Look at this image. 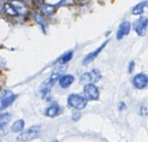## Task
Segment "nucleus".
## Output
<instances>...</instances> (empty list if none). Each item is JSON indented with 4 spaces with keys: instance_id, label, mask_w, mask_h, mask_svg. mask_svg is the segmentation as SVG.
<instances>
[{
    "instance_id": "5",
    "label": "nucleus",
    "mask_w": 148,
    "mask_h": 142,
    "mask_svg": "<svg viewBox=\"0 0 148 142\" xmlns=\"http://www.w3.org/2000/svg\"><path fill=\"white\" fill-rule=\"evenodd\" d=\"M84 95L87 99L97 101L99 97V91L95 84H92V83H86L84 86Z\"/></svg>"
},
{
    "instance_id": "2",
    "label": "nucleus",
    "mask_w": 148,
    "mask_h": 142,
    "mask_svg": "<svg viewBox=\"0 0 148 142\" xmlns=\"http://www.w3.org/2000/svg\"><path fill=\"white\" fill-rule=\"evenodd\" d=\"M60 76H61V73L60 72H54L53 74L43 83V85H42V87H41V93H42V97H43L44 99H47L52 86H53L54 83L59 79Z\"/></svg>"
},
{
    "instance_id": "7",
    "label": "nucleus",
    "mask_w": 148,
    "mask_h": 142,
    "mask_svg": "<svg viewBox=\"0 0 148 142\" xmlns=\"http://www.w3.org/2000/svg\"><path fill=\"white\" fill-rule=\"evenodd\" d=\"M16 97L17 95H13L12 91H3L2 95H1V109H5V108L9 107L14 102Z\"/></svg>"
},
{
    "instance_id": "12",
    "label": "nucleus",
    "mask_w": 148,
    "mask_h": 142,
    "mask_svg": "<svg viewBox=\"0 0 148 142\" xmlns=\"http://www.w3.org/2000/svg\"><path fill=\"white\" fill-rule=\"evenodd\" d=\"M59 112H60V107L57 105V104H53V105H51L47 109V111H46V115L50 118H54L59 114Z\"/></svg>"
},
{
    "instance_id": "4",
    "label": "nucleus",
    "mask_w": 148,
    "mask_h": 142,
    "mask_svg": "<svg viewBox=\"0 0 148 142\" xmlns=\"http://www.w3.org/2000/svg\"><path fill=\"white\" fill-rule=\"evenodd\" d=\"M101 78V73L99 69H93L89 72L83 73L80 76L79 82L81 84H86V83H93L99 81Z\"/></svg>"
},
{
    "instance_id": "16",
    "label": "nucleus",
    "mask_w": 148,
    "mask_h": 142,
    "mask_svg": "<svg viewBox=\"0 0 148 142\" xmlns=\"http://www.w3.org/2000/svg\"><path fill=\"white\" fill-rule=\"evenodd\" d=\"M10 114L9 113H3L0 115V128L4 127L9 121H10Z\"/></svg>"
},
{
    "instance_id": "19",
    "label": "nucleus",
    "mask_w": 148,
    "mask_h": 142,
    "mask_svg": "<svg viewBox=\"0 0 148 142\" xmlns=\"http://www.w3.org/2000/svg\"><path fill=\"white\" fill-rule=\"evenodd\" d=\"M72 56H73V52L72 51H69V52H67V53H65L63 56H62L61 58L59 59V63H61V64H65V63H67V62H69L70 60L72 59Z\"/></svg>"
},
{
    "instance_id": "14",
    "label": "nucleus",
    "mask_w": 148,
    "mask_h": 142,
    "mask_svg": "<svg viewBox=\"0 0 148 142\" xmlns=\"http://www.w3.org/2000/svg\"><path fill=\"white\" fill-rule=\"evenodd\" d=\"M12 6L14 7V9L16 10L17 13H19V14H25V13L27 12V8H25V6L23 5V1H21V2H13L12 3Z\"/></svg>"
},
{
    "instance_id": "11",
    "label": "nucleus",
    "mask_w": 148,
    "mask_h": 142,
    "mask_svg": "<svg viewBox=\"0 0 148 142\" xmlns=\"http://www.w3.org/2000/svg\"><path fill=\"white\" fill-rule=\"evenodd\" d=\"M58 80H59L60 86L63 87V88H67V87H69L70 85L73 83L74 77H73V75H71V74H66V75L60 76Z\"/></svg>"
},
{
    "instance_id": "20",
    "label": "nucleus",
    "mask_w": 148,
    "mask_h": 142,
    "mask_svg": "<svg viewBox=\"0 0 148 142\" xmlns=\"http://www.w3.org/2000/svg\"><path fill=\"white\" fill-rule=\"evenodd\" d=\"M35 16H36V21H37L38 23L41 25V27H43V29H45V27H46V23H45V21H44L43 17H42L40 14H38V13L35 15Z\"/></svg>"
},
{
    "instance_id": "9",
    "label": "nucleus",
    "mask_w": 148,
    "mask_h": 142,
    "mask_svg": "<svg viewBox=\"0 0 148 142\" xmlns=\"http://www.w3.org/2000/svg\"><path fill=\"white\" fill-rule=\"evenodd\" d=\"M108 43H109V40H108V41H106V42H103V45H101V47H99L97 50H95V51H93V52H91L90 54H88V55H87L86 57L84 58V60H83L82 63L84 64V65H86V64L90 63L91 61H93V60H95V58L97 57V55H99V54L101 53V51H103V49L106 47V45H107Z\"/></svg>"
},
{
    "instance_id": "1",
    "label": "nucleus",
    "mask_w": 148,
    "mask_h": 142,
    "mask_svg": "<svg viewBox=\"0 0 148 142\" xmlns=\"http://www.w3.org/2000/svg\"><path fill=\"white\" fill-rule=\"evenodd\" d=\"M41 130L42 129L40 126H33L23 133L19 134L16 139L18 141H31V140H34L39 137L40 134H41Z\"/></svg>"
},
{
    "instance_id": "8",
    "label": "nucleus",
    "mask_w": 148,
    "mask_h": 142,
    "mask_svg": "<svg viewBox=\"0 0 148 142\" xmlns=\"http://www.w3.org/2000/svg\"><path fill=\"white\" fill-rule=\"evenodd\" d=\"M132 82H133V85L138 89H143L147 86L148 84V78L145 74L143 73H140V74H137L133 77L132 79Z\"/></svg>"
},
{
    "instance_id": "15",
    "label": "nucleus",
    "mask_w": 148,
    "mask_h": 142,
    "mask_svg": "<svg viewBox=\"0 0 148 142\" xmlns=\"http://www.w3.org/2000/svg\"><path fill=\"white\" fill-rule=\"evenodd\" d=\"M23 128H25V122H23V120H17V121L14 122L13 125L11 126V131L21 132V131H23Z\"/></svg>"
},
{
    "instance_id": "23",
    "label": "nucleus",
    "mask_w": 148,
    "mask_h": 142,
    "mask_svg": "<svg viewBox=\"0 0 148 142\" xmlns=\"http://www.w3.org/2000/svg\"><path fill=\"white\" fill-rule=\"evenodd\" d=\"M133 68H134V62H131L129 66V72H132L133 71Z\"/></svg>"
},
{
    "instance_id": "3",
    "label": "nucleus",
    "mask_w": 148,
    "mask_h": 142,
    "mask_svg": "<svg viewBox=\"0 0 148 142\" xmlns=\"http://www.w3.org/2000/svg\"><path fill=\"white\" fill-rule=\"evenodd\" d=\"M68 105L75 110H82L86 107V97L79 95H70L68 97Z\"/></svg>"
},
{
    "instance_id": "17",
    "label": "nucleus",
    "mask_w": 148,
    "mask_h": 142,
    "mask_svg": "<svg viewBox=\"0 0 148 142\" xmlns=\"http://www.w3.org/2000/svg\"><path fill=\"white\" fill-rule=\"evenodd\" d=\"M4 10L6 11L7 14L11 15V16H14V15L18 14V13L16 12V10L14 9V7L12 6V4H10V3H5L4 4Z\"/></svg>"
},
{
    "instance_id": "21",
    "label": "nucleus",
    "mask_w": 148,
    "mask_h": 142,
    "mask_svg": "<svg viewBox=\"0 0 148 142\" xmlns=\"http://www.w3.org/2000/svg\"><path fill=\"white\" fill-rule=\"evenodd\" d=\"M140 114H141L142 116L147 115V107H146V106H142V107L140 108Z\"/></svg>"
},
{
    "instance_id": "13",
    "label": "nucleus",
    "mask_w": 148,
    "mask_h": 142,
    "mask_svg": "<svg viewBox=\"0 0 148 142\" xmlns=\"http://www.w3.org/2000/svg\"><path fill=\"white\" fill-rule=\"evenodd\" d=\"M147 6V2H141V3H139V4H137L135 7H134L133 9H132V14H134V15H140V14H142V13L144 12V8Z\"/></svg>"
},
{
    "instance_id": "18",
    "label": "nucleus",
    "mask_w": 148,
    "mask_h": 142,
    "mask_svg": "<svg viewBox=\"0 0 148 142\" xmlns=\"http://www.w3.org/2000/svg\"><path fill=\"white\" fill-rule=\"evenodd\" d=\"M41 10L43 11V13L47 15H51L55 12V7L53 5H42Z\"/></svg>"
},
{
    "instance_id": "24",
    "label": "nucleus",
    "mask_w": 148,
    "mask_h": 142,
    "mask_svg": "<svg viewBox=\"0 0 148 142\" xmlns=\"http://www.w3.org/2000/svg\"><path fill=\"white\" fill-rule=\"evenodd\" d=\"M38 2H39V4H42V0H37Z\"/></svg>"
},
{
    "instance_id": "10",
    "label": "nucleus",
    "mask_w": 148,
    "mask_h": 142,
    "mask_svg": "<svg viewBox=\"0 0 148 142\" xmlns=\"http://www.w3.org/2000/svg\"><path fill=\"white\" fill-rule=\"evenodd\" d=\"M130 29H131V23L129 21H124V23H121V25L119 27V29H118L117 33V39L121 40L123 39L125 36H127L129 34Z\"/></svg>"
},
{
    "instance_id": "25",
    "label": "nucleus",
    "mask_w": 148,
    "mask_h": 142,
    "mask_svg": "<svg viewBox=\"0 0 148 142\" xmlns=\"http://www.w3.org/2000/svg\"><path fill=\"white\" fill-rule=\"evenodd\" d=\"M1 11H2V8H1V6H0V12H1Z\"/></svg>"
},
{
    "instance_id": "22",
    "label": "nucleus",
    "mask_w": 148,
    "mask_h": 142,
    "mask_svg": "<svg viewBox=\"0 0 148 142\" xmlns=\"http://www.w3.org/2000/svg\"><path fill=\"white\" fill-rule=\"evenodd\" d=\"M119 109H120V111H123V110H126V105H125L124 103H120Z\"/></svg>"
},
{
    "instance_id": "6",
    "label": "nucleus",
    "mask_w": 148,
    "mask_h": 142,
    "mask_svg": "<svg viewBox=\"0 0 148 142\" xmlns=\"http://www.w3.org/2000/svg\"><path fill=\"white\" fill-rule=\"evenodd\" d=\"M147 25H148V19L146 17H141L135 23H134V29L137 33L138 36H145L146 29H147Z\"/></svg>"
}]
</instances>
